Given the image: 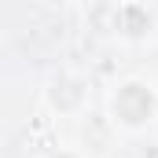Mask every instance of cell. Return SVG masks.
<instances>
[{"instance_id":"cell-3","label":"cell","mask_w":158,"mask_h":158,"mask_svg":"<svg viewBox=\"0 0 158 158\" xmlns=\"http://www.w3.org/2000/svg\"><path fill=\"white\" fill-rule=\"evenodd\" d=\"M44 158H88L85 151H77V147H52Z\"/></svg>"},{"instance_id":"cell-1","label":"cell","mask_w":158,"mask_h":158,"mask_svg":"<svg viewBox=\"0 0 158 158\" xmlns=\"http://www.w3.org/2000/svg\"><path fill=\"white\" fill-rule=\"evenodd\" d=\"M110 118L114 125L140 132L158 118V92L140 77H125L110 88Z\"/></svg>"},{"instance_id":"cell-2","label":"cell","mask_w":158,"mask_h":158,"mask_svg":"<svg viewBox=\"0 0 158 158\" xmlns=\"http://www.w3.org/2000/svg\"><path fill=\"white\" fill-rule=\"evenodd\" d=\"M44 99H48V107L59 118H77L81 110L88 107V77H81L77 70H59L55 77L48 81Z\"/></svg>"}]
</instances>
